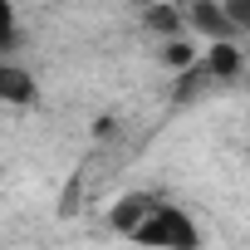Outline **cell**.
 <instances>
[{
	"label": "cell",
	"instance_id": "1",
	"mask_svg": "<svg viewBox=\"0 0 250 250\" xmlns=\"http://www.w3.org/2000/svg\"><path fill=\"white\" fill-rule=\"evenodd\" d=\"M133 240H143V245H167V250H187V245H196L201 235H196V226L187 221V211L152 201V211L133 226Z\"/></svg>",
	"mask_w": 250,
	"mask_h": 250
},
{
	"label": "cell",
	"instance_id": "2",
	"mask_svg": "<svg viewBox=\"0 0 250 250\" xmlns=\"http://www.w3.org/2000/svg\"><path fill=\"white\" fill-rule=\"evenodd\" d=\"M191 25H196V30H206V35H216V40H226V35H230V25H235V15H226L221 5H211V0H196Z\"/></svg>",
	"mask_w": 250,
	"mask_h": 250
},
{
	"label": "cell",
	"instance_id": "3",
	"mask_svg": "<svg viewBox=\"0 0 250 250\" xmlns=\"http://www.w3.org/2000/svg\"><path fill=\"white\" fill-rule=\"evenodd\" d=\"M0 93H5V103H30V93H35V79L5 59V64H0Z\"/></svg>",
	"mask_w": 250,
	"mask_h": 250
},
{
	"label": "cell",
	"instance_id": "4",
	"mask_svg": "<svg viewBox=\"0 0 250 250\" xmlns=\"http://www.w3.org/2000/svg\"><path fill=\"white\" fill-rule=\"evenodd\" d=\"M152 201H157V196H123V201L113 206V226H118L123 235H133V226L152 211Z\"/></svg>",
	"mask_w": 250,
	"mask_h": 250
},
{
	"label": "cell",
	"instance_id": "5",
	"mask_svg": "<svg viewBox=\"0 0 250 250\" xmlns=\"http://www.w3.org/2000/svg\"><path fill=\"white\" fill-rule=\"evenodd\" d=\"M206 69H211L216 79H235V74H240V49H235L230 40H216L211 54H206Z\"/></svg>",
	"mask_w": 250,
	"mask_h": 250
},
{
	"label": "cell",
	"instance_id": "6",
	"mask_svg": "<svg viewBox=\"0 0 250 250\" xmlns=\"http://www.w3.org/2000/svg\"><path fill=\"white\" fill-rule=\"evenodd\" d=\"M167 64H172V69H187V64H191V49H187V44H167Z\"/></svg>",
	"mask_w": 250,
	"mask_h": 250
},
{
	"label": "cell",
	"instance_id": "7",
	"mask_svg": "<svg viewBox=\"0 0 250 250\" xmlns=\"http://www.w3.org/2000/svg\"><path fill=\"white\" fill-rule=\"evenodd\" d=\"M230 15L235 20H250V0H230Z\"/></svg>",
	"mask_w": 250,
	"mask_h": 250
}]
</instances>
